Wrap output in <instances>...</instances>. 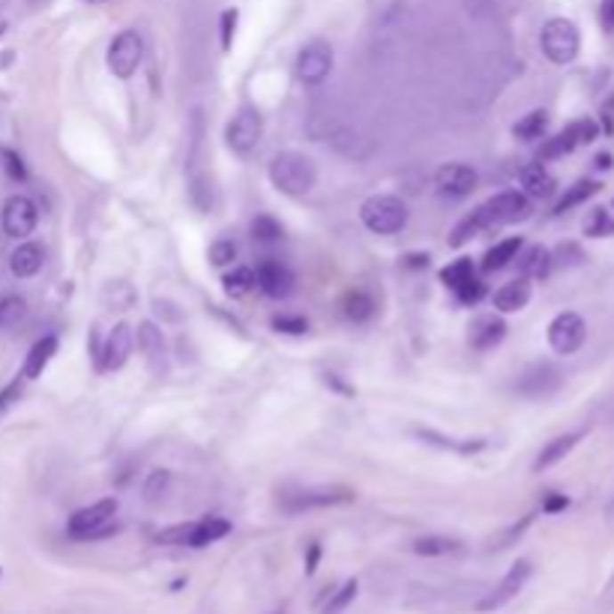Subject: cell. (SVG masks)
<instances>
[{"mask_svg":"<svg viewBox=\"0 0 614 614\" xmlns=\"http://www.w3.org/2000/svg\"><path fill=\"white\" fill-rule=\"evenodd\" d=\"M114 515H117V497H102V501H96L90 506H81V510L72 513V519H69V537H76V539L109 537L111 530H117Z\"/></svg>","mask_w":614,"mask_h":614,"instance_id":"cell-4","label":"cell"},{"mask_svg":"<svg viewBox=\"0 0 614 614\" xmlns=\"http://www.w3.org/2000/svg\"><path fill=\"white\" fill-rule=\"evenodd\" d=\"M471 276H477V273H473V261L471 258H458V261H453V264H447L444 270H440V282H444L449 291H456L458 285H465Z\"/></svg>","mask_w":614,"mask_h":614,"instance_id":"cell-35","label":"cell"},{"mask_svg":"<svg viewBox=\"0 0 614 614\" xmlns=\"http://www.w3.org/2000/svg\"><path fill=\"white\" fill-rule=\"evenodd\" d=\"M141 57H144V43L135 30H123L111 39L109 45V69L111 76L117 78H133L138 67H141Z\"/></svg>","mask_w":614,"mask_h":614,"instance_id":"cell-9","label":"cell"},{"mask_svg":"<svg viewBox=\"0 0 614 614\" xmlns=\"http://www.w3.org/2000/svg\"><path fill=\"white\" fill-rule=\"evenodd\" d=\"M482 231H491V228L486 222V216H482V210L477 207L453 228V234H449V246H453V249H462L465 243H471L473 237H480Z\"/></svg>","mask_w":614,"mask_h":614,"instance_id":"cell-28","label":"cell"},{"mask_svg":"<svg viewBox=\"0 0 614 614\" xmlns=\"http://www.w3.org/2000/svg\"><path fill=\"white\" fill-rule=\"evenodd\" d=\"M596 192H600V183H596V180H578L576 186H570V190L561 195V201L554 204L552 213L554 216H563L567 210L578 207V204H585L587 198H594Z\"/></svg>","mask_w":614,"mask_h":614,"instance_id":"cell-31","label":"cell"},{"mask_svg":"<svg viewBox=\"0 0 614 614\" xmlns=\"http://www.w3.org/2000/svg\"><path fill=\"white\" fill-rule=\"evenodd\" d=\"M567 506H570V497L567 495H558V491L545 495V501H543V510L545 513H561V510H567Z\"/></svg>","mask_w":614,"mask_h":614,"instance_id":"cell-49","label":"cell"},{"mask_svg":"<svg viewBox=\"0 0 614 614\" xmlns=\"http://www.w3.org/2000/svg\"><path fill=\"white\" fill-rule=\"evenodd\" d=\"M19 396H21V381H15L4 392H0V411H6V408H10Z\"/></svg>","mask_w":614,"mask_h":614,"instance_id":"cell-51","label":"cell"},{"mask_svg":"<svg viewBox=\"0 0 614 614\" xmlns=\"http://www.w3.org/2000/svg\"><path fill=\"white\" fill-rule=\"evenodd\" d=\"M4 159H6V168H10V174L12 177H24V166H21V159L15 157V153H10V150H4Z\"/></svg>","mask_w":614,"mask_h":614,"instance_id":"cell-53","label":"cell"},{"mask_svg":"<svg viewBox=\"0 0 614 614\" xmlns=\"http://www.w3.org/2000/svg\"><path fill=\"white\" fill-rule=\"evenodd\" d=\"M563 135L570 138V144H572V150L581 144H591L596 135H600V126H596V120L591 117H581V120H572L567 129H563Z\"/></svg>","mask_w":614,"mask_h":614,"instance_id":"cell-36","label":"cell"},{"mask_svg":"<svg viewBox=\"0 0 614 614\" xmlns=\"http://www.w3.org/2000/svg\"><path fill=\"white\" fill-rule=\"evenodd\" d=\"M567 153H572V144H570V138L558 133L554 138H548V141L539 147V153H537V159L539 162H552V159H561V157H567Z\"/></svg>","mask_w":614,"mask_h":614,"instance_id":"cell-43","label":"cell"},{"mask_svg":"<svg viewBox=\"0 0 614 614\" xmlns=\"http://www.w3.org/2000/svg\"><path fill=\"white\" fill-rule=\"evenodd\" d=\"M357 594H360V581H357V578H348L345 585H342L339 591H335V594L330 596V602H327L324 614H342L351 602L357 600Z\"/></svg>","mask_w":614,"mask_h":614,"instance_id":"cell-37","label":"cell"},{"mask_svg":"<svg viewBox=\"0 0 614 614\" xmlns=\"http://www.w3.org/2000/svg\"><path fill=\"white\" fill-rule=\"evenodd\" d=\"M405 267H411V270L429 267V252H411V255H405Z\"/></svg>","mask_w":614,"mask_h":614,"instance_id":"cell-52","label":"cell"},{"mask_svg":"<svg viewBox=\"0 0 614 614\" xmlns=\"http://www.w3.org/2000/svg\"><path fill=\"white\" fill-rule=\"evenodd\" d=\"M545 129H548V111L537 109V111L525 114V117L515 123L513 135L519 138V141H534V138H543L545 135Z\"/></svg>","mask_w":614,"mask_h":614,"instance_id":"cell-33","label":"cell"},{"mask_svg":"<svg viewBox=\"0 0 614 614\" xmlns=\"http://www.w3.org/2000/svg\"><path fill=\"white\" fill-rule=\"evenodd\" d=\"M581 438H585V429H578V432H567V435H561V438H554V440H548V444L543 447V453L537 456V462H534V471L537 473H543L548 468H554V465L561 462V458H567L572 449H576L581 444Z\"/></svg>","mask_w":614,"mask_h":614,"instance_id":"cell-20","label":"cell"},{"mask_svg":"<svg viewBox=\"0 0 614 614\" xmlns=\"http://www.w3.org/2000/svg\"><path fill=\"white\" fill-rule=\"evenodd\" d=\"M596 168H600V171H609V168H611V153H600V157H596Z\"/></svg>","mask_w":614,"mask_h":614,"instance_id":"cell-56","label":"cell"},{"mask_svg":"<svg viewBox=\"0 0 614 614\" xmlns=\"http://www.w3.org/2000/svg\"><path fill=\"white\" fill-rule=\"evenodd\" d=\"M435 186L438 192L453 195V198H465V195H473L480 186V174L465 162H447L435 171Z\"/></svg>","mask_w":614,"mask_h":614,"instance_id":"cell-13","label":"cell"},{"mask_svg":"<svg viewBox=\"0 0 614 614\" xmlns=\"http://www.w3.org/2000/svg\"><path fill=\"white\" fill-rule=\"evenodd\" d=\"M342 312H345L348 321L363 324L375 315V300L368 297L366 291H351L345 300H342Z\"/></svg>","mask_w":614,"mask_h":614,"instance_id":"cell-34","label":"cell"},{"mask_svg":"<svg viewBox=\"0 0 614 614\" xmlns=\"http://www.w3.org/2000/svg\"><path fill=\"white\" fill-rule=\"evenodd\" d=\"M255 282H258L261 291L270 294V297H288V294L294 291V273L276 258L261 261L258 270H255Z\"/></svg>","mask_w":614,"mask_h":614,"instance_id":"cell-16","label":"cell"},{"mask_svg":"<svg viewBox=\"0 0 614 614\" xmlns=\"http://www.w3.org/2000/svg\"><path fill=\"white\" fill-rule=\"evenodd\" d=\"M276 614H285V611H276Z\"/></svg>","mask_w":614,"mask_h":614,"instance_id":"cell-59","label":"cell"},{"mask_svg":"<svg viewBox=\"0 0 614 614\" xmlns=\"http://www.w3.org/2000/svg\"><path fill=\"white\" fill-rule=\"evenodd\" d=\"M186 537H190V521L159 530V534H157V543H166V545H186Z\"/></svg>","mask_w":614,"mask_h":614,"instance_id":"cell-47","label":"cell"},{"mask_svg":"<svg viewBox=\"0 0 614 614\" xmlns=\"http://www.w3.org/2000/svg\"><path fill=\"white\" fill-rule=\"evenodd\" d=\"M360 222L372 234H399L408 225V207L399 195H372L360 207Z\"/></svg>","mask_w":614,"mask_h":614,"instance_id":"cell-2","label":"cell"},{"mask_svg":"<svg viewBox=\"0 0 614 614\" xmlns=\"http://www.w3.org/2000/svg\"><path fill=\"white\" fill-rule=\"evenodd\" d=\"M558 384H561V372H558V368L539 363V366L530 368V372H525V378H521L519 390L525 392V396L539 399V396H548V392L558 390Z\"/></svg>","mask_w":614,"mask_h":614,"instance_id":"cell-24","label":"cell"},{"mask_svg":"<svg viewBox=\"0 0 614 614\" xmlns=\"http://www.w3.org/2000/svg\"><path fill=\"white\" fill-rule=\"evenodd\" d=\"M530 279H515V282H506L504 288H497L495 294V309L501 315H513V312H521V309L530 303Z\"/></svg>","mask_w":614,"mask_h":614,"instance_id":"cell-23","label":"cell"},{"mask_svg":"<svg viewBox=\"0 0 614 614\" xmlns=\"http://www.w3.org/2000/svg\"><path fill=\"white\" fill-rule=\"evenodd\" d=\"M605 515H609V519H611V521H614V501H611V504H609V510H605Z\"/></svg>","mask_w":614,"mask_h":614,"instance_id":"cell-57","label":"cell"},{"mask_svg":"<svg viewBox=\"0 0 614 614\" xmlns=\"http://www.w3.org/2000/svg\"><path fill=\"white\" fill-rule=\"evenodd\" d=\"M135 345L144 354V363L153 375H166V339L153 321H141L135 327Z\"/></svg>","mask_w":614,"mask_h":614,"instance_id":"cell-15","label":"cell"},{"mask_svg":"<svg viewBox=\"0 0 614 614\" xmlns=\"http://www.w3.org/2000/svg\"><path fill=\"white\" fill-rule=\"evenodd\" d=\"M414 435L425 440V444H435L440 449H453V453H462V456H477L482 447H486V440L477 438V440H456V438H444L438 435V432L432 429H414Z\"/></svg>","mask_w":614,"mask_h":614,"instance_id":"cell-27","label":"cell"},{"mask_svg":"<svg viewBox=\"0 0 614 614\" xmlns=\"http://www.w3.org/2000/svg\"><path fill=\"white\" fill-rule=\"evenodd\" d=\"M24 312H28V306H24L21 297H0V330L19 324Z\"/></svg>","mask_w":614,"mask_h":614,"instance_id":"cell-42","label":"cell"},{"mask_svg":"<svg viewBox=\"0 0 614 614\" xmlns=\"http://www.w3.org/2000/svg\"><path fill=\"white\" fill-rule=\"evenodd\" d=\"M585 339H587V324H585V318L576 312H561L552 324H548V345H552L554 354H561V357L576 354V351L585 345Z\"/></svg>","mask_w":614,"mask_h":614,"instance_id":"cell-10","label":"cell"},{"mask_svg":"<svg viewBox=\"0 0 614 614\" xmlns=\"http://www.w3.org/2000/svg\"><path fill=\"white\" fill-rule=\"evenodd\" d=\"M330 69H333V48L327 43L315 39V43H309L306 48H300L294 72H297V78L303 85H321V81L330 76Z\"/></svg>","mask_w":614,"mask_h":614,"instance_id":"cell-11","label":"cell"},{"mask_svg":"<svg viewBox=\"0 0 614 614\" xmlns=\"http://www.w3.org/2000/svg\"><path fill=\"white\" fill-rule=\"evenodd\" d=\"M318 561H321V545L312 543V545H309V554H306V572H309V576L318 570Z\"/></svg>","mask_w":614,"mask_h":614,"instance_id":"cell-54","label":"cell"},{"mask_svg":"<svg viewBox=\"0 0 614 614\" xmlns=\"http://www.w3.org/2000/svg\"><path fill=\"white\" fill-rule=\"evenodd\" d=\"M482 216H486L489 228H497V225H515V222H525V219L534 213V204L525 192L519 190H506V192H497L491 195L486 204H480Z\"/></svg>","mask_w":614,"mask_h":614,"instance_id":"cell-6","label":"cell"},{"mask_svg":"<svg viewBox=\"0 0 614 614\" xmlns=\"http://www.w3.org/2000/svg\"><path fill=\"white\" fill-rule=\"evenodd\" d=\"M255 270L252 267H234L231 273H225V279H222V288H225V294L231 300H240V297H246V294H249L252 288H255Z\"/></svg>","mask_w":614,"mask_h":614,"instance_id":"cell-32","label":"cell"},{"mask_svg":"<svg viewBox=\"0 0 614 614\" xmlns=\"http://www.w3.org/2000/svg\"><path fill=\"white\" fill-rule=\"evenodd\" d=\"M54 354H57V335H43V339H39L36 345L28 351V357H24L21 378L24 381H36L39 375L45 372V366L54 360Z\"/></svg>","mask_w":614,"mask_h":614,"instance_id":"cell-22","label":"cell"},{"mask_svg":"<svg viewBox=\"0 0 614 614\" xmlns=\"http://www.w3.org/2000/svg\"><path fill=\"white\" fill-rule=\"evenodd\" d=\"M267 174H270V183H273L282 195H288V198H303V195L312 192L318 183L315 162L300 150L276 153Z\"/></svg>","mask_w":614,"mask_h":614,"instance_id":"cell-1","label":"cell"},{"mask_svg":"<svg viewBox=\"0 0 614 614\" xmlns=\"http://www.w3.org/2000/svg\"><path fill=\"white\" fill-rule=\"evenodd\" d=\"M135 348V330L129 324H114V330L105 335V345L96 351V357H100V368L105 372H114V368H123L126 366L129 354H133Z\"/></svg>","mask_w":614,"mask_h":614,"instance_id":"cell-12","label":"cell"},{"mask_svg":"<svg viewBox=\"0 0 614 614\" xmlns=\"http://www.w3.org/2000/svg\"><path fill=\"white\" fill-rule=\"evenodd\" d=\"M261 135H264V117L255 109L237 111L225 126V144L228 150H234L237 157H249L258 147Z\"/></svg>","mask_w":614,"mask_h":614,"instance_id":"cell-7","label":"cell"},{"mask_svg":"<svg viewBox=\"0 0 614 614\" xmlns=\"http://www.w3.org/2000/svg\"><path fill=\"white\" fill-rule=\"evenodd\" d=\"M600 605L602 609H614V576L605 581V587H602V596H600Z\"/></svg>","mask_w":614,"mask_h":614,"instance_id":"cell-55","label":"cell"},{"mask_svg":"<svg viewBox=\"0 0 614 614\" xmlns=\"http://www.w3.org/2000/svg\"><path fill=\"white\" fill-rule=\"evenodd\" d=\"M530 576H534V563L519 558L510 570L504 572V578L497 581L491 591H486L477 602H473V609H477V611H497V609H504V605H510L515 596L525 591Z\"/></svg>","mask_w":614,"mask_h":614,"instance_id":"cell-5","label":"cell"},{"mask_svg":"<svg viewBox=\"0 0 614 614\" xmlns=\"http://www.w3.org/2000/svg\"><path fill=\"white\" fill-rule=\"evenodd\" d=\"M237 261V243L234 240H216L210 246V264L213 267H228Z\"/></svg>","mask_w":614,"mask_h":614,"instance_id":"cell-45","label":"cell"},{"mask_svg":"<svg viewBox=\"0 0 614 614\" xmlns=\"http://www.w3.org/2000/svg\"><path fill=\"white\" fill-rule=\"evenodd\" d=\"M354 501V491L351 489H309L300 491L294 497H285L282 506L288 513H303V510H324V506H335V504H348Z\"/></svg>","mask_w":614,"mask_h":614,"instance_id":"cell-14","label":"cell"},{"mask_svg":"<svg viewBox=\"0 0 614 614\" xmlns=\"http://www.w3.org/2000/svg\"><path fill=\"white\" fill-rule=\"evenodd\" d=\"M39 225V207L34 198L28 195H10L4 201V210H0V228H4L6 237H15V240H24L36 231Z\"/></svg>","mask_w":614,"mask_h":614,"instance_id":"cell-8","label":"cell"},{"mask_svg":"<svg viewBox=\"0 0 614 614\" xmlns=\"http://www.w3.org/2000/svg\"><path fill=\"white\" fill-rule=\"evenodd\" d=\"M231 534V521L222 519V515H204L198 521H190V537H186V545L190 548H207L219 539H225Z\"/></svg>","mask_w":614,"mask_h":614,"instance_id":"cell-17","label":"cell"},{"mask_svg":"<svg viewBox=\"0 0 614 614\" xmlns=\"http://www.w3.org/2000/svg\"><path fill=\"white\" fill-rule=\"evenodd\" d=\"M504 335H506V324L501 315H480L471 324V345L477 351L497 348L504 342Z\"/></svg>","mask_w":614,"mask_h":614,"instance_id":"cell-18","label":"cell"},{"mask_svg":"<svg viewBox=\"0 0 614 614\" xmlns=\"http://www.w3.org/2000/svg\"><path fill=\"white\" fill-rule=\"evenodd\" d=\"M600 21L609 34H614V0H602L600 4Z\"/></svg>","mask_w":614,"mask_h":614,"instance_id":"cell-50","label":"cell"},{"mask_svg":"<svg viewBox=\"0 0 614 614\" xmlns=\"http://www.w3.org/2000/svg\"><path fill=\"white\" fill-rule=\"evenodd\" d=\"M168 482H171V473L168 471H150L144 480V501L147 504H157L162 495L168 491Z\"/></svg>","mask_w":614,"mask_h":614,"instance_id":"cell-40","label":"cell"},{"mask_svg":"<svg viewBox=\"0 0 614 614\" xmlns=\"http://www.w3.org/2000/svg\"><path fill=\"white\" fill-rule=\"evenodd\" d=\"M519 261V276L521 279H545L548 273H552V252L545 249V246H528Z\"/></svg>","mask_w":614,"mask_h":614,"instance_id":"cell-25","label":"cell"},{"mask_svg":"<svg viewBox=\"0 0 614 614\" xmlns=\"http://www.w3.org/2000/svg\"><path fill=\"white\" fill-rule=\"evenodd\" d=\"M43 264H45V249L34 240L21 243L10 255V270L19 279H34L39 270H43Z\"/></svg>","mask_w":614,"mask_h":614,"instance_id":"cell-19","label":"cell"},{"mask_svg":"<svg viewBox=\"0 0 614 614\" xmlns=\"http://www.w3.org/2000/svg\"><path fill=\"white\" fill-rule=\"evenodd\" d=\"M585 261V249L578 243H561L558 249L552 252V270H567V267H578Z\"/></svg>","mask_w":614,"mask_h":614,"instance_id":"cell-38","label":"cell"},{"mask_svg":"<svg viewBox=\"0 0 614 614\" xmlns=\"http://www.w3.org/2000/svg\"><path fill=\"white\" fill-rule=\"evenodd\" d=\"M585 234L587 237H611L614 234V216L605 207L594 210L591 219L585 222Z\"/></svg>","mask_w":614,"mask_h":614,"instance_id":"cell-39","label":"cell"},{"mask_svg":"<svg viewBox=\"0 0 614 614\" xmlns=\"http://www.w3.org/2000/svg\"><path fill=\"white\" fill-rule=\"evenodd\" d=\"M135 300H138V291L126 279H111L102 288V303L109 309H117V312H126V309H133Z\"/></svg>","mask_w":614,"mask_h":614,"instance_id":"cell-29","label":"cell"},{"mask_svg":"<svg viewBox=\"0 0 614 614\" xmlns=\"http://www.w3.org/2000/svg\"><path fill=\"white\" fill-rule=\"evenodd\" d=\"M234 34H237V10H228V12H222V48L225 52L231 48Z\"/></svg>","mask_w":614,"mask_h":614,"instance_id":"cell-48","label":"cell"},{"mask_svg":"<svg viewBox=\"0 0 614 614\" xmlns=\"http://www.w3.org/2000/svg\"><path fill=\"white\" fill-rule=\"evenodd\" d=\"M453 294H456V300L462 303V306H477V303L486 297V282H480L477 276H471V279L465 285H458Z\"/></svg>","mask_w":614,"mask_h":614,"instance_id":"cell-44","label":"cell"},{"mask_svg":"<svg viewBox=\"0 0 614 614\" xmlns=\"http://www.w3.org/2000/svg\"><path fill=\"white\" fill-rule=\"evenodd\" d=\"M519 183L528 198H548V195H554V190H558L554 177L548 174L545 166H539V162H530V166L519 171Z\"/></svg>","mask_w":614,"mask_h":614,"instance_id":"cell-21","label":"cell"},{"mask_svg":"<svg viewBox=\"0 0 614 614\" xmlns=\"http://www.w3.org/2000/svg\"><path fill=\"white\" fill-rule=\"evenodd\" d=\"M252 237H255L258 243H276V240H282V225L276 222L273 216H258L255 222H252Z\"/></svg>","mask_w":614,"mask_h":614,"instance_id":"cell-41","label":"cell"},{"mask_svg":"<svg viewBox=\"0 0 614 614\" xmlns=\"http://www.w3.org/2000/svg\"><path fill=\"white\" fill-rule=\"evenodd\" d=\"M273 327L279 333H288V335H303L309 330V321L306 318H300V315H276L273 318Z\"/></svg>","mask_w":614,"mask_h":614,"instance_id":"cell-46","label":"cell"},{"mask_svg":"<svg viewBox=\"0 0 614 614\" xmlns=\"http://www.w3.org/2000/svg\"><path fill=\"white\" fill-rule=\"evenodd\" d=\"M539 45L554 67H567L578 57L581 34L570 19H548L543 24V34H539Z\"/></svg>","mask_w":614,"mask_h":614,"instance_id":"cell-3","label":"cell"},{"mask_svg":"<svg viewBox=\"0 0 614 614\" xmlns=\"http://www.w3.org/2000/svg\"><path fill=\"white\" fill-rule=\"evenodd\" d=\"M414 554H420V558H444V554H456L458 548H462V543L453 537H438V534H432V537H420V539H414Z\"/></svg>","mask_w":614,"mask_h":614,"instance_id":"cell-30","label":"cell"},{"mask_svg":"<svg viewBox=\"0 0 614 614\" xmlns=\"http://www.w3.org/2000/svg\"><path fill=\"white\" fill-rule=\"evenodd\" d=\"M6 34V21H0V36H4Z\"/></svg>","mask_w":614,"mask_h":614,"instance_id":"cell-58","label":"cell"},{"mask_svg":"<svg viewBox=\"0 0 614 614\" xmlns=\"http://www.w3.org/2000/svg\"><path fill=\"white\" fill-rule=\"evenodd\" d=\"M521 249H525V246H521V237H506V240L495 243L486 255H482V270H486V273H495V270L510 267Z\"/></svg>","mask_w":614,"mask_h":614,"instance_id":"cell-26","label":"cell"},{"mask_svg":"<svg viewBox=\"0 0 614 614\" xmlns=\"http://www.w3.org/2000/svg\"><path fill=\"white\" fill-rule=\"evenodd\" d=\"M611 207H614V201H611Z\"/></svg>","mask_w":614,"mask_h":614,"instance_id":"cell-60","label":"cell"}]
</instances>
